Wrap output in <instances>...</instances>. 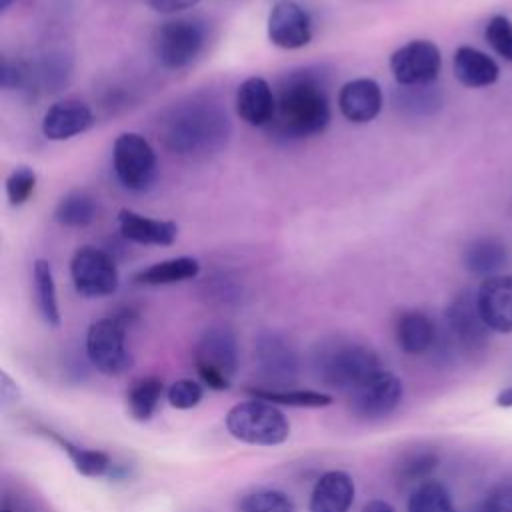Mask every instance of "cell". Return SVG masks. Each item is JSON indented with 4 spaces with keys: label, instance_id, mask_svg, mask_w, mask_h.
I'll use <instances>...</instances> for the list:
<instances>
[{
    "label": "cell",
    "instance_id": "cell-14",
    "mask_svg": "<svg viewBox=\"0 0 512 512\" xmlns=\"http://www.w3.org/2000/svg\"><path fill=\"white\" fill-rule=\"evenodd\" d=\"M256 362L270 388H286L288 382L296 378L298 356L292 344L276 334L264 332L256 340Z\"/></svg>",
    "mask_w": 512,
    "mask_h": 512
},
{
    "label": "cell",
    "instance_id": "cell-24",
    "mask_svg": "<svg viewBox=\"0 0 512 512\" xmlns=\"http://www.w3.org/2000/svg\"><path fill=\"white\" fill-rule=\"evenodd\" d=\"M200 272V262L192 256H178L156 262L134 274V282L142 286H166L196 278Z\"/></svg>",
    "mask_w": 512,
    "mask_h": 512
},
{
    "label": "cell",
    "instance_id": "cell-33",
    "mask_svg": "<svg viewBox=\"0 0 512 512\" xmlns=\"http://www.w3.org/2000/svg\"><path fill=\"white\" fill-rule=\"evenodd\" d=\"M484 40L498 56L512 62V20L508 16L494 14L486 22Z\"/></svg>",
    "mask_w": 512,
    "mask_h": 512
},
{
    "label": "cell",
    "instance_id": "cell-39",
    "mask_svg": "<svg viewBox=\"0 0 512 512\" xmlns=\"http://www.w3.org/2000/svg\"><path fill=\"white\" fill-rule=\"evenodd\" d=\"M362 512H396V510L386 500H370V502L364 504Z\"/></svg>",
    "mask_w": 512,
    "mask_h": 512
},
{
    "label": "cell",
    "instance_id": "cell-38",
    "mask_svg": "<svg viewBox=\"0 0 512 512\" xmlns=\"http://www.w3.org/2000/svg\"><path fill=\"white\" fill-rule=\"evenodd\" d=\"M144 2L160 14H176L196 6L200 0H144Z\"/></svg>",
    "mask_w": 512,
    "mask_h": 512
},
{
    "label": "cell",
    "instance_id": "cell-37",
    "mask_svg": "<svg viewBox=\"0 0 512 512\" xmlns=\"http://www.w3.org/2000/svg\"><path fill=\"white\" fill-rule=\"evenodd\" d=\"M26 80H28V68L22 62L2 58L0 84L4 90H18L26 84Z\"/></svg>",
    "mask_w": 512,
    "mask_h": 512
},
{
    "label": "cell",
    "instance_id": "cell-35",
    "mask_svg": "<svg viewBox=\"0 0 512 512\" xmlns=\"http://www.w3.org/2000/svg\"><path fill=\"white\" fill-rule=\"evenodd\" d=\"M166 398H168V404L172 408H178V410H190L194 406H198L204 398V388L198 380H192V378H180L176 382H172L166 390Z\"/></svg>",
    "mask_w": 512,
    "mask_h": 512
},
{
    "label": "cell",
    "instance_id": "cell-29",
    "mask_svg": "<svg viewBox=\"0 0 512 512\" xmlns=\"http://www.w3.org/2000/svg\"><path fill=\"white\" fill-rule=\"evenodd\" d=\"M96 200L84 190L66 194L54 208V220L66 228H86L96 218Z\"/></svg>",
    "mask_w": 512,
    "mask_h": 512
},
{
    "label": "cell",
    "instance_id": "cell-11",
    "mask_svg": "<svg viewBox=\"0 0 512 512\" xmlns=\"http://www.w3.org/2000/svg\"><path fill=\"white\" fill-rule=\"evenodd\" d=\"M402 396V380L392 372L380 370L350 392V410L360 420H382L398 408Z\"/></svg>",
    "mask_w": 512,
    "mask_h": 512
},
{
    "label": "cell",
    "instance_id": "cell-21",
    "mask_svg": "<svg viewBox=\"0 0 512 512\" xmlns=\"http://www.w3.org/2000/svg\"><path fill=\"white\" fill-rule=\"evenodd\" d=\"M394 336L402 352L420 356L434 348L438 340V326L426 312L406 310L396 318Z\"/></svg>",
    "mask_w": 512,
    "mask_h": 512
},
{
    "label": "cell",
    "instance_id": "cell-19",
    "mask_svg": "<svg viewBox=\"0 0 512 512\" xmlns=\"http://www.w3.org/2000/svg\"><path fill=\"white\" fill-rule=\"evenodd\" d=\"M356 486L348 472L328 470L312 486L308 512H348L354 504Z\"/></svg>",
    "mask_w": 512,
    "mask_h": 512
},
{
    "label": "cell",
    "instance_id": "cell-27",
    "mask_svg": "<svg viewBox=\"0 0 512 512\" xmlns=\"http://www.w3.org/2000/svg\"><path fill=\"white\" fill-rule=\"evenodd\" d=\"M164 384L158 376H142L132 382L126 390V408L128 414L138 422H148L160 404Z\"/></svg>",
    "mask_w": 512,
    "mask_h": 512
},
{
    "label": "cell",
    "instance_id": "cell-41",
    "mask_svg": "<svg viewBox=\"0 0 512 512\" xmlns=\"http://www.w3.org/2000/svg\"><path fill=\"white\" fill-rule=\"evenodd\" d=\"M14 2H16V0H0V8H2V10H8Z\"/></svg>",
    "mask_w": 512,
    "mask_h": 512
},
{
    "label": "cell",
    "instance_id": "cell-12",
    "mask_svg": "<svg viewBox=\"0 0 512 512\" xmlns=\"http://www.w3.org/2000/svg\"><path fill=\"white\" fill-rule=\"evenodd\" d=\"M446 328L452 342L466 354H480L488 346L490 328L482 320L476 294L462 290L446 308Z\"/></svg>",
    "mask_w": 512,
    "mask_h": 512
},
{
    "label": "cell",
    "instance_id": "cell-5",
    "mask_svg": "<svg viewBox=\"0 0 512 512\" xmlns=\"http://www.w3.org/2000/svg\"><path fill=\"white\" fill-rule=\"evenodd\" d=\"M194 366L212 390H228L238 368V342L228 326H210L194 348Z\"/></svg>",
    "mask_w": 512,
    "mask_h": 512
},
{
    "label": "cell",
    "instance_id": "cell-25",
    "mask_svg": "<svg viewBox=\"0 0 512 512\" xmlns=\"http://www.w3.org/2000/svg\"><path fill=\"white\" fill-rule=\"evenodd\" d=\"M42 432L46 434V438H50L52 442H56L60 446L62 452L68 454L70 462L74 464V468L82 474V476H90V478H100V476H112V470H114V462L112 458L102 452V450H96V448H82V446H76L74 442H70L68 438L48 430V428H42Z\"/></svg>",
    "mask_w": 512,
    "mask_h": 512
},
{
    "label": "cell",
    "instance_id": "cell-4",
    "mask_svg": "<svg viewBox=\"0 0 512 512\" xmlns=\"http://www.w3.org/2000/svg\"><path fill=\"white\" fill-rule=\"evenodd\" d=\"M382 370L378 354L356 342H334L322 348L316 358V372L320 380L338 390L352 392L362 382Z\"/></svg>",
    "mask_w": 512,
    "mask_h": 512
},
{
    "label": "cell",
    "instance_id": "cell-1",
    "mask_svg": "<svg viewBox=\"0 0 512 512\" xmlns=\"http://www.w3.org/2000/svg\"><path fill=\"white\" fill-rule=\"evenodd\" d=\"M332 112L324 86L310 72H298L286 78L276 98L274 132L288 140H300L322 134L330 124Z\"/></svg>",
    "mask_w": 512,
    "mask_h": 512
},
{
    "label": "cell",
    "instance_id": "cell-26",
    "mask_svg": "<svg viewBox=\"0 0 512 512\" xmlns=\"http://www.w3.org/2000/svg\"><path fill=\"white\" fill-rule=\"evenodd\" d=\"M32 278H34V296H36V306L42 316V320L58 328L62 322L60 316V306H58V296H56V282H54V272L48 260L38 258L34 260L32 268Z\"/></svg>",
    "mask_w": 512,
    "mask_h": 512
},
{
    "label": "cell",
    "instance_id": "cell-6",
    "mask_svg": "<svg viewBox=\"0 0 512 512\" xmlns=\"http://www.w3.org/2000/svg\"><path fill=\"white\" fill-rule=\"evenodd\" d=\"M206 44V26L198 18H172L162 22L152 36L158 62L164 68L178 70L188 66Z\"/></svg>",
    "mask_w": 512,
    "mask_h": 512
},
{
    "label": "cell",
    "instance_id": "cell-32",
    "mask_svg": "<svg viewBox=\"0 0 512 512\" xmlns=\"http://www.w3.org/2000/svg\"><path fill=\"white\" fill-rule=\"evenodd\" d=\"M240 512H296V506L286 492L260 488L240 500Z\"/></svg>",
    "mask_w": 512,
    "mask_h": 512
},
{
    "label": "cell",
    "instance_id": "cell-28",
    "mask_svg": "<svg viewBox=\"0 0 512 512\" xmlns=\"http://www.w3.org/2000/svg\"><path fill=\"white\" fill-rule=\"evenodd\" d=\"M250 398L266 400L276 406H294V408H324L334 402L326 392L302 390V388H248Z\"/></svg>",
    "mask_w": 512,
    "mask_h": 512
},
{
    "label": "cell",
    "instance_id": "cell-10",
    "mask_svg": "<svg viewBox=\"0 0 512 512\" xmlns=\"http://www.w3.org/2000/svg\"><path fill=\"white\" fill-rule=\"evenodd\" d=\"M388 64L400 86H428L442 70V54L430 40H410L392 52Z\"/></svg>",
    "mask_w": 512,
    "mask_h": 512
},
{
    "label": "cell",
    "instance_id": "cell-7",
    "mask_svg": "<svg viewBox=\"0 0 512 512\" xmlns=\"http://www.w3.org/2000/svg\"><path fill=\"white\" fill-rule=\"evenodd\" d=\"M128 316H108L90 324L86 332V356L90 364L106 376H118L132 366L126 348Z\"/></svg>",
    "mask_w": 512,
    "mask_h": 512
},
{
    "label": "cell",
    "instance_id": "cell-40",
    "mask_svg": "<svg viewBox=\"0 0 512 512\" xmlns=\"http://www.w3.org/2000/svg\"><path fill=\"white\" fill-rule=\"evenodd\" d=\"M496 406L512 408V386H506L496 394Z\"/></svg>",
    "mask_w": 512,
    "mask_h": 512
},
{
    "label": "cell",
    "instance_id": "cell-2",
    "mask_svg": "<svg viewBox=\"0 0 512 512\" xmlns=\"http://www.w3.org/2000/svg\"><path fill=\"white\" fill-rule=\"evenodd\" d=\"M226 114L206 102H194L180 108L166 128V146L176 154H194L210 150L226 138Z\"/></svg>",
    "mask_w": 512,
    "mask_h": 512
},
{
    "label": "cell",
    "instance_id": "cell-13",
    "mask_svg": "<svg viewBox=\"0 0 512 512\" xmlns=\"http://www.w3.org/2000/svg\"><path fill=\"white\" fill-rule=\"evenodd\" d=\"M268 40L284 50H298L312 40L310 14L292 0H280L268 14Z\"/></svg>",
    "mask_w": 512,
    "mask_h": 512
},
{
    "label": "cell",
    "instance_id": "cell-15",
    "mask_svg": "<svg viewBox=\"0 0 512 512\" xmlns=\"http://www.w3.org/2000/svg\"><path fill=\"white\" fill-rule=\"evenodd\" d=\"M476 306L492 332L512 334V276L496 274L480 282Z\"/></svg>",
    "mask_w": 512,
    "mask_h": 512
},
{
    "label": "cell",
    "instance_id": "cell-17",
    "mask_svg": "<svg viewBox=\"0 0 512 512\" xmlns=\"http://www.w3.org/2000/svg\"><path fill=\"white\" fill-rule=\"evenodd\" d=\"M338 108L352 124H366L382 110V88L372 78H354L338 90Z\"/></svg>",
    "mask_w": 512,
    "mask_h": 512
},
{
    "label": "cell",
    "instance_id": "cell-20",
    "mask_svg": "<svg viewBox=\"0 0 512 512\" xmlns=\"http://www.w3.org/2000/svg\"><path fill=\"white\" fill-rule=\"evenodd\" d=\"M118 228L126 240L144 246H172L178 238L176 222L148 218L130 208L118 210Z\"/></svg>",
    "mask_w": 512,
    "mask_h": 512
},
{
    "label": "cell",
    "instance_id": "cell-3",
    "mask_svg": "<svg viewBox=\"0 0 512 512\" xmlns=\"http://www.w3.org/2000/svg\"><path fill=\"white\" fill-rule=\"evenodd\" d=\"M228 434L252 446H278L290 436V422L284 412L266 400L250 398L226 412Z\"/></svg>",
    "mask_w": 512,
    "mask_h": 512
},
{
    "label": "cell",
    "instance_id": "cell-30",
    "mask_svg": "<svg viewBox=\"0 0 512 512\" xmlns=\"http://www.w3.org/2000/svg\"><path fill=\"white\" fill-rule=\"evenodd\" d=\"M406 512H456L448 488L438 480L420 482L406 504Z\"/></svg>",
    "mask_w": 512,
    "mask_h": 512
},
{
    "label": "cell",
    "instance_id": "cell-42",
    "mask_svg": "<svg viewBox=\"0 0 512 512\" xmlns=\"http://www.w3.org/2000/svg\"><path fill=\"white\" fill-rule=\"evenodd\" d=\"M2 512H12V510H10V508H4V510H2Z\"/></svg>",
    "mask_w": 512,
    "mask_h": 512
},
{
    "label": "cell",
    "instance_id": "cell-9",
    "mask_svg": "<svg viewBox=\"0 0 512 512\" xmlns=\"http://www.w3.org/2000/svg\"><path fill=\"white\" fill-rule=\"evenodd\" d=\"M70 276L76 292L84 298H104L118 288L114 258L94 246H80L70 260Z\"/></svg>",
    "mask_w": 512,
    "mask_h": 512
},
{
    "label": "cell",
    "instance_id": "cell-8",
    "mask_svg": "<svg viewBox=\"0 0 512 512\" xmlns=\"http://www.w3.org/2000/svg\"><path fill=\"white\" fill-rule=\"evenodd\" d=\"M112 164L120 184L132 192H144L156 180V152L142 134L122 132L116 136L112 146Z\"/></svg>",
    "mask_w": 512,
    "mask_h": 512
},
{
    "label": "cell",
    "instance_id": "cell-31",
    "mask_svg": "<svg viewBox=\"0 0 512 512\" xmlns=\"http://www.w3.org/2000/svg\"><path fill=\"white\" fill-rule=\"evenodd\" d=\"M440 456L432 448H418L404 454L396 466V476L402 482H424L436 470Z\"/></svg>",
    "mask_w": 512,
    "mask_h": 512
},
{
    "label": "cell",
    "instance_id": "cell-34",
    "mask_svg": "<svg viewBox=\"0 0 512 512\" xmlns=\"http://www.w3.org/2000/svg\"><path fill=\"white\" fill-rule=\"evenodd\" d=\"M36 190V172L30 166H16L6 178V196L10 206H22Z\"/></svg>",
    "mask_w": 512,
    "mask_h": 512
},
{
    "label": "cell",
    "instance_id": "cell-22",
    "mask_svg": "<svg viewBox=\"0 0 512 512\" xmlns=\"http://www.w3.org/2000/svg\"><path fill=\"white\" fill-rule=\"evenodd\" d=\"M508 260H510L508 246L498 236L474 238L464 248V254H462L464 268L482 280L500 274V270L508 264Z\"/></svg>",
    "mask_w": 512,
    "mask_h": 512
},
{
    "label": "cell",
    "instance_id": "cell-36",
    "mask_svg": "<svg viewBox=\"0 0 512 512\" xmlns=\"http://www.w3.org/2000/svg\"><path fill=\"white\" fill-rule=\"evenodd\" d=\"M476 512H512V484L494 486L476 508Z\"/></svg>",
    "mask_w": 512,
    "mask_h": 512
},
{
    "label": "cell",
    "instance_id": "cell-16",
    "mask_svg": "<svg viewBox=\"0 0 512 512\" xmlns=\"http://www.w3.org/2000/svg\"><path fill=\"white\" fill-rule=\"evenodd\" d=\"M92 124H94V114L90 106L80 100L68 98V100L54 102L44 112L42 134L48 140L62 142L86 132L88 128H92Z\"/></svg>",
    "mask_w": 512,
    "mask_h": 512
},
{
    "label": "cell",
    "instance_id": "cell-23",
    "mask_svg": "<svg viewBox=\"0 0 512 512\" xmlns=\"http://www.w3.org/2000/svg\"><path fill=\"white\" fill-rule=\"evenodd\" d=\"M452 70L456 80L468 88L492 86L500 76V68L494 58L474 46H460L454 52Z\"/></svg>",
    "mask_w": 512,
    "mask_h": 512
},
{
    "label": "cell",
    "instance_id": "cell-18",
    "mask_svg": "<svg viewBox=\"0 0 512 512\" xmlns=\"http://www.w3.org/2000/svg\"><path fill=\"white\" fill-rule=\"evenodd\" d=\"M236 112L248 126L262 128L274 120L276 96L262 76L246 78L236 92Z\"/></svg>",
    "mask_w": 512,
    "mask_h": 512
}]
</instances>
